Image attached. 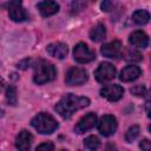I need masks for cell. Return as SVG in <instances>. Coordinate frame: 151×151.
Here are the masks:
<instances>
[{
  "instance_id": "6da1fadb",
  "label": "cell",
  "mask_w": 151,
  "mask_h": 151,
  "mask_svg": "<svg viewBox=\"0 0 151 151\" xmlns=\"http://www.w3.org/2000/svg\"><path fill=\"white\" fill-rule=\"evenodd\" d=\"M90 105V99L86 97H78L72 93L66 94L54 106V110L57 113H59L64 119H68L72 117V114Z\"/></svg>"
},
{
  "instance_id": "7a4b0ae2",
  "label": "cell",
  "mask_w": 151,
  "mask_h": 151,
  "mask_svg": "<svg viewBox=\"0 0 151 151\" xmlns=\"http://www.w3.org/2000/svg\"><path fill=\"white\" fill-rule=\"evenodd\" d=\"M57 76L55 67L47 60L39 59L34 65V73H33V81L38 85L48 83L54 80Z\"/></svg>"
},
{
  "instance_id": "3957f363",
  "label": "cell",
  "mask_w": 151,
  "mask_h": 151,
  "mask_svg": "<svg viewBox=\"0 0 151 151\" xmlns=\"http://www.w3.org/2000/svg\"><path fill=\"white\" fill-rule=\"evenodd\" d=\"M32 126L41 134H50L58 129L57 120L48 113H38L31 122Z\"/></svg>"
},
{
  "instance_id": "277c9868",
  "label": "cell",
  "mask_w": 151,
  "mask_h": 151,
  "mask_svg": "<svg viewBox=\"0 0 151 151\" xmlns=\"http://www.w3.org/2000/svg\"><path fill=\"white\" fill-rule=\"evenodd\" d=\"M88 76L85 68L81 67H72L67 71L65 81L70 86H77V85H83L87 81Z\"/></svg>"
},
{
  "instance_id": "5b68a950",
  "label": "cell",
  "mask_w": 151,
  "mask_h": 151,
  "mask_svg": "<svg viewBox=\"0 0 151 151\" xmlns=\"http://www.w3.org/2000/svg\"><path fill=\"white\" fill-rule=\"evenodd\" d=\"M73 58L80 64H86L96 58V53L85 42H78L73 48Z\"/></svg>"
},
{
  "instance_id": "8992f818",
  "label": "cell",
  "mask_w": 151,
  "mask_h": 151,
  "mask_svg": "<svg viewBox=\"0 0 151 151\" xmlns=\"http://www.w3.org/2000/svg\"><path fill=\"white\" fill-rule=\"evenodd\" d=\"M116 72H117L116 71V67L111 63L104 61L94 71V78L99 83H106V81L112 80L116 77Z\"/></svg>"
},
{
  "instance_id": "52a82bcc",
  "label": "cell",
  "mask_w": 151,
  "mask_h": 151,
  "mask_svg": "<svg viewBox=\"0 0 151 151\" xmlns=\"http://www.w3.org/2000/svg\"><path fill=\"white\" fill-rule=\"evenodd\" d=\"M8 15L15 22L25 21L28 18L26 11L22 7L21 0H11L8 2Z\"/></svg>"
},
{
  "instance_id": "ba28073f",
  "label": "cell",
  "mask_w": 151,
  "mask_h": 151,
  "mask_svg": "<svg viewBox=\"0 0 151 151\" xmlns=\"http://www.w3.org/2000/svg\"><path fill=\"white\" fill-rule=\"evenodd\" d=\"M117 130V120L111 114H105L100 118L99 123H98V131L105 136L109 137L111 134H113Z\"/></svg>"
},
{
  "instance_id": "9c48e42d",
  "label": "cell",
  "mask_w": 151,
  "mask_h": 151,
  "mask_svg": "<svg viewBox=\"0 0 151 151\" xmlns=\"http://www.w3.org/2000/svg\"><path fill=\"white\" fill-rule=\"evenodd\" d=\"M124 94V88L120 85L112 84V85H106L100 90V96L109 101H118Z\"/></svg>"
},
{
  "instance_id": "30bf717a",
  "label": "cell",
  "mask_w": 151,
  "mask_h": 151,
  "mask_svg": "<svg viewBox=\"0 0 151 151\" xmlns=\"http://www.w3.org/2000/svg\"><path fill=\"white\" fill-rule=\"evenodd\" d=\"M96 123H97V116L94 113L90 112V113L85 114L84 117H81L79 119V122L77 123L74 130H76L77 133L80 134V133H84V132L91 130L96 125Z\"/></svg>"
},
{
  "instance_id": "8fae6325",
  "label": "cell",
  "mask_w": 151,
  "mask_h": 151,
  "mask_svg": "<svg viewBox=\"0 0 151 151\" xmlns=\"http://www.w3.org/2000/svg\"><path fill=\"white\" fill-rule=\"evenodd\" d=\"M123 51V45L119 40H113L101 46V54L106 58H118Z\"/></svg>"
},
{
  "instance_id": "7c38bea8",
  "label": "cell",
  "mask_w": 151,
  "mask_h": 151,
  "mask_svg": "<svg viewBox=\"0 0 151 151\" xmlns=\"http://www.w3.org/2000/svg\"><path fill=\"white\" fill-rule=\"evenodd\" d=\"M46 51L47 53L53 57V58H57V59H64L68 52V48H67V45L64 44V42H52L50 45H47L46 47Z\"/></svg>"
},
{
  "instance_id": "4fadbf2b",
  "label": "cell",
  "mask_w": 151,
  "mask_h": 151,
  "mask_svg": "<svg viewBox=\"0 0 151 151\" xmlns=\"http://www.w3.org/2000/svg\"><path fill=\"white\" fill-rule=\"evenodd\" d=\"M32 142H33V136L28 131L22 130V131L19 132V134L15 138V146L19 150L26 151V150H29L31 149Z\"/></svg>"
},
{
  "instance_id": "5bb4252c",
  "label": "cell",
  "mask_w": 151,
  "mask_h": 151,
  "mask_svg": "<svg viewBox=\"0 0 151 151\" xmlns=\"http://www.w3.org/2000/svg\"><path fill=\"white\" fill-rule=\"evenodd\" d=\"M38 9L42 17H50L59 11V5L54 0H42L38 4Z\"/></svg>"
},
{
  "instance_id": "9a60e30c",
  "label": "cell",
  "mask_w": 151,
  "mask_h": 151,
  "mask_svg": "<svg viewBox=\"0 0 151 151\" xmlns=\"http://www.w3.org/2000/svg\"><path fill=\"white\" fill-rule=\"evenodd\" d=\"M142 74V70L138 67V66H134V65H130V66H126L120 72V76H119V79L122 81H133L136 80L139 76Z\"/></svg>"
},
{
  "instance_id": "2e32d148",
  "label": "cell",
  "mask_w": 151,
  "mask_h": 151,
  "mask_svg": "<svg viewBox=\"0 0 151 151\" xmlns=\"http://www.w3.org/2000/svg\"><path fill=\"white\" fill-rule=\"evenodd\" d=\"M129 41L136 48H146L149 45V37L142 31H136L130 35Z\"/></svg>"
},
{
  "instance_id": "e0dca14e",
  "label": "cell",
  "mask_w": 151,
  "mask_h": 151,
  "mask_svg": "<svg viewBox=\"0 0 151 151\" xmlns=\"http://www.w3.org/2000/svg\"><path fill=\"white\" fill-rule=\"evenodd\" d=\"M106 37V28L103 24L96 25L91 31H90V39L94 42H99L104 40Z\"/></svg>"
},
{
  "instance_id": "ac0fdd59",
  "label": "cell",
  "mask_w": 151,
  "mask_h": 151,
  "mask_svg": "<svg viewBox=\"0 0 151 151\" xmlns=\"http://www.w3.org/2000/svg\"><path fill=\"white\" fill-rule=\"evenodd\" d=\"M120 55H123L122 58L129 63H138L143 58L142 54L134 48H125L124 51H122Z\"/></svg>"
},
{
  "instance_id": "d6986e66",
  "label": "cell",
  "mask_w": 151,
  "mask_h": 151,
  "mask_svg": "<svg viewBox=\"0 0 151 151\" xmlns=\"http://www.w3.org/2000/svg\"><path fill=\"white\" fill-rule=\"evenodd\" d=\"M132 20L137 25H146L150 20V14L145 9H138L132 14Z\"/></svg>"
},
{
  "instance_id": "ffe728a7",
  "label": "cell",
  "mask_w": 151,
  "mask_h": 151,
  "mask_svg": "<svg viewBox=\"0 0 151 151\" xmlns=\"http://www.w3.org/2000/svg\"><path fill=\"white\" fill-rule=\"evenodd\" d=\"M84 145L88 149V150H96L99 147L100 145V140L97 136H88L87 138H85L84 140Z\"/></svg>"
},
{
  "instance_id": "44dd1931",
  "label": "cell",
  "mask_w": 151,
  "mask_h": 151,
  "mask_svg": "<svg viewBox=\"0 0 151 151\" xmlns=\"http://www.w3.org/2000/svg\"><path fill=\"white\" fill-rule=\"evenodd\" d=\"M139 132H140L139 126H138V125H132V126L126 131V133H125V139H126V142H129V143L133 142V140L139 136Z\"/></svg>"
},
{
  "instance_id": "7402d4cb",
  "label": "cell",
  "mask_w": 151,
  "mask_h": 151,
  "mask_svg": "<svg viewBox=\"0 0 151 151\" xmlns=\"http://www.w3.org/2000/svg\"><path fill=\"white\" fill-rule=\"evenodd\" d=\"M6 100L9 105H15L17 100H18V96H17V90L14 86H8L6 90Z\"/></svg>"
},
{
  "instance_id": "603a6c76",
  "label": "cell",
  "mask_w": 151,
  "mask_h": 151,
  "mask_svg": "<svg viewBox=\"0 0 151 151\" xmlns=\"http://www.w3.org/2000/svg\"><path fill=\"white\" fill-rule=\"evenodd\" d=\"M130 92H131L132 94L137 96V97H144V96H146L147 90H146V87H145L144 85H136V86L131 87Z\"/></svg>"
},
{
  "instance_id": "cb8c5ba5",
  "label": "cell",
  "mask_w": 151,
  "mask_h": 151,
  "mask_svg": "<svg viewBox=\"0 0 151 151\" xmlns=\"http://www.w3.org/2000/svg\"><path fill=\"white\" fill-rule=\"evenodd\" d=\"M71 7L74 13H78L86 7V2H85V0H73L71 4Z\"/></svg>"
},
{
  "instance_id": "d4e9b609",
  "label": "cell",
  "mask_w": 151,
  "mask_h": 151,
  "mask_svg": "<svg viewBox=\"0 0 151 151\" xmlns=\"http://www.w3.org/2000/svg\"><path fill=\"white\" fill-rule=\"evenodd\" d=\"M31 64H32V59L26 58V59H24V60L19 61V63H18V65H17V67H18V68H20V70H27V68L31 66Z\"/></svg>"
},
{
  "instance_id": "484cf974",
  "label": "cell",
  "mask_w": 151,
  "mask_h": 151,
  "mask_svg": "<svg viewBox=\"0 0 151 151\" xmlns=\"http://www.w3.org/2000/svg\"><path fill=\"white\" fill-rule=\"evenodd\" d=\"M100 7H101V11L110 12V11H112V8H113V1H112V0H103Z\"/></svg>"
},
{
  "instance_id": "4316f807",
  "label": "cell",
  "mask_w": 151,
  "mask_h": 151,
  "mask_svg": "<svg viewBox=\"0 0 151 151\" xmlns=\"http://www.w3.org/2000/svg\"><path fill=\"white\" fill-rule=\"evenodd\" d=\"M54 149V145L53 143L51 142H46V143H42L40 145L37 146V150H45V151H52Z\"/></svg>"
},
{
  "instance_id": "83f0119b",
  "label": "cell",
  "mask_w": 151,
  "mask_h": 151,
  "mask_svg": "<svg viewBox=\"0 0 151 151\" xmlns=\"http://www.w3.org/2000/svg\"><path fill=\"white\" fill-rule=\"evenodd\" d=\"M139 147L142 150H145V151H149L151 149V144H150V140L149 139H143L139 144Z\"/></svg>"
},
{
  "instance_id": "f1b7e54d",
  "label": "cell",
  "mask_w": 151,
  "mask_h": 151,
  "mask_svg": "<svg viewBox=\"0 0 151 151\" xmlns=\"http://www.w3.org/2000/svg\"><path fill=\"white\" fill-rule=\"evenodd\" d=\"M4 85H5V81H4V79L0 77V92H1L2 88H4Z\"/></svg>"
},
{
  "instance_id": "f546056e",
  "label": "cell",
  "mask_w": 151,
  "mask_h": 151,
  "mask_svg": "<svg viewBox=\"0 0 151 151\" xmlns=\"http://www.w3.org/2000/svg\"><path fill=\"white\" fill-rule=\"evenodd\" d=\"M0 114H1V113H0Z\"/></svg>"
}]
</instances>
